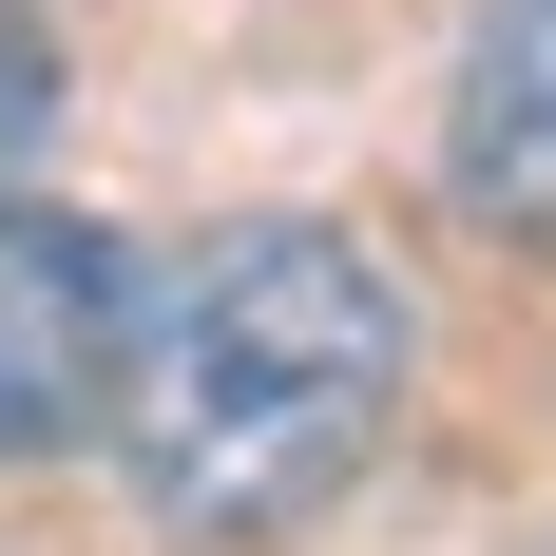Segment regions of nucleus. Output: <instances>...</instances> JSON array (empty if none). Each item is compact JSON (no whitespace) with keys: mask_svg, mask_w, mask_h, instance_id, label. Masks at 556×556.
Wrapping results in <instances>:
<instances>
[{"mask_svg":"<svg viewBox=\"0 0 556 556\" xmlns=\"http://www.w3.org/2000/svg\"><path fill=\"white\" fill-rule=\"evenodd\" d=\"M115 460L173 538H288L327 518L403 422V288L365 230L327 212H250L212 230L173 288H135L115 345Z\"/></svg>","mask_w":556,"mask_h":556,"instance_id":"obj_1","label":"nucleus"},{"mask_svg":"<svg viewBox=\"0 0 556 556\" xmlns=\"http://www.w3.org/2000/svg\"><path fill=\"white\" fill-rule=\"evenodd\" d=\"M115 345H135V250L97 212H20L0 192V460L97 442Z\"/></svg>","mask_w":556,"mask_h":556,"instance_id":"obj_2","label":"nucleus"},{"mask_svg":"<svg viewBox=\"0 0 556 556\" xmlns=\"http://www.w3.org/2000/svg\"><path fill=\"white\" fill-rule=\"evenodd\" d=\"M442 173H460V212L500 250L556 269V0H480L460 97H442Z\"/></svg>","mask_w":556,"mask_h":556,"instance_id":"obj_3","label":"nucleus"},{"mask_svg":"<svg viewBox=\"0 0 556 556\" xmlns=\"http://www.w3.org/2000/svg\"><path fill=\"white\" fill-rule=\"evenodd\" d=\"M58 97H77V58H58V20H39V0H0V192L39 173V135H58Z\"/></svg>","mask_w":556,"mask_h":556,"instance_id":"obj_4","label":"nucleus"}]
</instances>
